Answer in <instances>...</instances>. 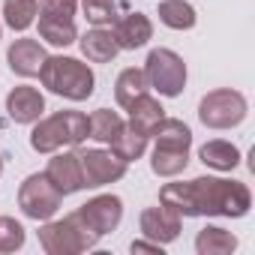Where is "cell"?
Segmentation results:
<instances>
[{
	"label": "cell",
	"mask_w": 255,
	"mask_h": 255,
	"mask_svg": "<svg viewBox=\"0 0 255 255\" xmlns=\"http://www.w3.org/2000/svg\"><path fill=\"white\" fill-rule=\"evenodd\" d=\"M195 216H228L240 219L252 207V192L240 180L225 177H195L189 180Z\"/></svg>",
	"instance_id": "obj_1"
},
{
	"label": "cell",
	"mask_w": 255,
	"mask_h": 255,
	"mask_svg": "<svg viewBox=\"0 0 255 255\" xmlns=\"http://www.w3.org/2000/svg\"><path fill=\"white\" fill-rule=\"evenodd\" d=\"M39 81L45 90L72 99V102H84L93 96L96 90V75L87 63H81L78 57H63V54H48L42 69H39Z\"/></svg>",
	"instance_id": "obj_2"
},
{
	"label": "cell",
	"mask_w": 255,
	"mask_h": 255,
	"mask_svg": "<svg viewBox=\"0 0 255 255\" xmlns=\"http://www.w3.org/2000/svg\"><path fill=\"white\" fill-rule=\"evenodd\" d=\"M90 135L87 114L81 111H57L51 117H39L33 132H30V147L36 153H54L63 147H78Z\"/></svg>",
	"instance_id": "obj_3"
},
{
	"label": "cell",
	"mask_w": 255,
	"mask_h": 255,
	"mask_svg": "<svg viewBox=\"0 0 255 255\" xmlns=\"http://www.w3.org/2000/svg\"><path fill=\"white\" fill-rule=\"evenodd\" d=\"M99 243V237L84 225L78 213H69L63 219H45L39 228V246L48 255H78Z\"/></svg>",
	"instance_id": "obj_4"
},
{
	"label": "cell",
	"mask_w": 255,
	"mask_h": 255,
	"mask_svg": "<svg viewBox=\"0 0 255 255\" xmlns=\"http://www.w3.org/2000/svg\"><path fill=\"white\" fill-rule=\"evenodd\" d=\"M249 114V102L240 90L231 87H219L201 96L198 102V120L207 129H234L240 126Z\"/></svg>",
	"instance_id": "obj_5"
},
{
	"label": "cell",
	"mask_w": 255,
	"mask_h": 255,
	"mask_svg": "<svg viewBox=\"0 0 255 255\" xmlns=\"http://www.w3.org/2000/svg\"><path fill=\"white\" fill-rule=\"evenodd\" d=\"M144 78H147L150 90H156L159 96L174 99L186 87V63L171 48H153L144 60Z\"/></svg>",
	"instance_id": "obj_6"
},
{
	"label": "cell",
	"mask_w": 255,
	"mask_h": 255,
	"mask_svg": "<svg viewBox=\"0 0 255 255\" xmlns=\"http://www.w3.org/2000/svg\"><path fill=\"white\" fill-rule=\"evenodd\" d=\"M60 204H63V195H60V189L45 177V171L24 177V183L18 186V207H21V213H24L27 219L45 222V219H51V216L60 210Z\"/></svg>",
	"instance_id": "obj_7"
},
{
	"label": "cell",
	"mask_w": 255,
	"mask_h": 255,
	"mask_svg": "<svg viewBox=\"0 0 255 255\" xmlns=\"http://www.w3.org/2000/svg\"><path fill=\"white\" fill-rule=\"evenodd\" d=\"M78 162H81L84 189H99L105 183H114V180L126 177V168H129L123 159H117L111 150H102V147L78 150Z\"/></svg>",
	"instance_id": "obj_8"
},
{
	"label": "cell",
	"mask_w": 255,
	"mask_h": 255,
	"mask_svg": "<svg viewBox=\"0 0 255 255\" xmlns=\"http://www.w3.org/2000/svg\"><path fill=\"white\" fill-rule=\"evenodd\" d=\"M75 213L84 219V225H87L96 237H105V234H111V231L120 225V219H123V201L108 192V195L90 198V201L81 204Z\"/></svg>",
	"instance_id": "obj_9"
},
{
	"label": "cell",
	"mask_w": 255,
	"mask_h": 255,
	"mask_svg": "<svg viewBox=\"0 0 255 255\" xmlns=\"http://www.w3.org/2000/svg\"><path fill=\"white\" fill-rule=\"evenodd\" d=\"M138 228H141V234H144L147 240L165 246V243H171V240L180 237L183 216H180L177 210L165 207V204H159V207H147V210H141V216H138Z\"/></svg>",
	"instance_id": "obj_10"
},
{
	"label": "cell",
	"mask_w": 255,
	"mask_h": 255,
	"mask_svg": "<svg viewBox=\"0 0 255 255\" xmlns=\"http://www.w3.org/2000/svg\"><path fill=\"white\" fill-rule=\"evenodd\" d=\"M45 177L60 189V195H75L84 189V177H81V162L75 150H54L45 168Z\"/></svg>",
	"instance_id": "obj_11"
},
{
	"label": "cell",
	"mask_w": 255,
	"mask_h": 255,
	"mask_svg": "<svg viewBox=\"0 0 255 255\" xmlns=\"http://www.w3.org/2000/svg\"><path fill=\"white\" fill-rule=\"evenodd\" d=\"M111 33L120 51H135L153 39V21L144 12H126L111 24Z\"/></svg>",
	"instance_id": "obj_12"
},
{
	"label": "cell",
	"mask_w": 255,
	"mask_h": 255,
	"mask_svg": "<svg viewBox=\"0 0 255 255\" xmlns=\"http://www.w3.org/2000/svg\"><path fill=\"white\" fill-rule=\"evenodd\" d=\"M45 57H48V51L42 48V42L27 39V36L15 39V42L9 45V51H6V63H9V69H12L15 75H21V78H33V75H39Z\"/></svg>",
	"instance_id": "obj_13"
},
{
	"label": "cell",
	"mask_w": 255,
	"mask_h": 255,
	"mask_svg": "<svg viewBox=\"0 0 255 255\" xmlns=\"http://www.w3.org/2000/svg\"><path fill=\"white\" fill-rule=\"evenodd\" d=\"M45 111V96L30 87V84H18L6 93V114L15 123H36Z\"/></svg>",
	"instance_id": "obj_14"
},
{
	"label": "cell",
	"mask_w": 255,
	"mask_h": 255,
	"mask_svg": "<svg viewBox=\"0 0 255 255\" xmlns=\"http://www.w3.org/2000/svg\"><path fill=\"white\" fill-rule=\"evenodd\" d=\"M129 126L135 132H141V135H153V129L159 126V120L165 117V108H162V102L156 99V96H150V93H141L129 108Z\"/></svg>",
	"instance_id": "obj_15"
},
{
	"label": "cell",
	"mask_w": 255,
	"mask_h": 255,
	"mask_svg": "<svg viewBox=\"0 0 255 255\" xmlns=\"http://www.w3.org/2000/svg\"><path fill=\"white\" fill-rule=\"evenodd\" d=\"M78 45H81V54L90 63H111L120 51L117 42H114V33L108 27H90L84 36H78Z\"/></svg>",
	"instance_id": "obj_16"
},
{
	"label": "cell",
	"mask_w": 255,
	"mask_h": 255,
	"mask_svg": "<svg viewBox=\"0 0 255 255\" xmlns=\"http://www.w3.org/2000/svg\"><path fill=\"white\" fill-rule=\"evenodd\" d=\"M198 159H201L207 168H213V171H231V168L240 165L243 156H240L237 144L222 141V138H213V141H204V144L198 147Z\"/></svg>",
	"instance_id": "obj_17"
},
{
	"label": "cell",
	"mask_w": 255,
	"mask_h": 255,
	"mask_svg": "<svg viewBox=\"0 0 255 255\" xmlns=\"http://www.w3.org/2000/svg\"><path fill=\"white\" fill-rule=\"evenodd\" d=\"M147 141H150L147 135L135 132L129 123H123V126H120V132L108 141V147H111V153H114L117 159H123L126 165H129V162H135V159H141V156H144Z\"/></svg>",
	"instance_id": "obj_18"
},
{
	"label": "cell",
	"mask_w": 255,
	"mask_h": 255,
	"mask_svg": "<svg viewBox=\"0 0 255 255\" xmlns=\"http://www.w3.org/2000/svg\"><path fill=\"white\" fill-rule=\"evenodd\" d=\"M150 138H156V147H171V150H189L192 147V129L177 117H162Z\"/></svg>",
	"instance_id": "obj_19"
},
{
	"label": "cell",
	"mask_w": 255,
	"mask_h": 255,
	"mask_svg": "<svg viewBox=\"0 0 255 255\" xmlns=\"http://www.w3.org/2000/svg\"><path fill=\"white\" fill-rule=\"evenodd\" d=\"M150 87H147V78H144V69H138V66H129V69H123L120 75H117V81H114V99H117V105L120 108H129L141 93H147Z\"/></svg>",
	"instance_id": "obj_20"
},
{
	"label": "cell",
	"mask_w": 255,
	"mask_h": 255,
	"mask_svg": "<svg viewBox=\"0 0 255 255\" xmlns=\"http://www.w3.org/2000/svg\"><path fill=\"white\" fill-rule=\"evenodd\" d=\"M237 249V237L219 225H207L195 237V252L198 255H231Z\"/></svg>",
	"instance_id": "obj_21"
},
{
	"label": "cell",
	"mask_w": 255,
	"mask_h": 255,
	"mask_svg": "<svg viewBox=\"0 0 255 255\" xmlns=\"http://www.w3.org/2000/svg\"><path fill=\"white\" fill-rule=\"evenodd\" d=\"M159 21L171 30H192L198 15H195V6L186 3V0H162L159 9H156Z\"/></svg>",
	"instance_id": "obj_22"
},
{
	"label": "cell",
	"mask_w": 255,
	"mask_h": 255,
	"mask_svg": "<svg viewBox=\"0 0 255 255\" xmlns=\"http://www.w3.org/2000/svg\"><path fill=\"white\" fill-rule=\"evenodd\" d=\"M189 165V150H171V147H156L150 153V168L156 177H177Z\"/></svg>",
	"instance_id": "obj_23"
},
{
	"label": "cell",
	"mask_w": 255,
	"mask_h": 255,
	"mask_svg": "<svg viewBox=\"0 0 255 255\" xmlns=\"http://www.w3.org/2000/svg\"><path fill=\"white\" fill-rule=\"evenodd\" d=\"M123 123H126V120H123L117 111H111V108H96L93 114H87V126H90V135H87V138H93V141H99V144H108V141L120 132Z\"/></svg>",
	"instance_id": "obj_24"
},
{
	"label": "cell",
	"mask_w": 255,
	"mask_h": 255,
	"mask_svg": "<svg viewBox=\"0 0 255 255\" xmlns=\"http://www.w3.org/2000/svg\"><path fill=\"white\" fill-rule=\"evenodd\" d=\"M39 15V0H3V21L6 27L24 33Z\"/></svg>",
	"instance_id": "obj_25"
},
{
	"label": "cell",
	"mask_w": 255,
	"mask_h": 255,
	"mask_svg": "<svg viewBox=\"0 0 255 255\" xmlns=\"http://www.w3.org/2000/svg\"><path fill=\"white\" fill-rule=\"evenodd\" d=\"M39 36L48 45H57V48H66V45L78 42L75 21H60V18H45V15H39Z\"/></svg>",
	"instance_id": "obj_26"
},
{
	"label": "cell",
	"mask_w": 255,
	"mask_h": 255,
	"mask_svg": "<svg viewBox=\"0 0 255 255\" xmlns=\"http://www.w3.org/2000/svg\"><path fill=\"white\" fill-rule=\"evenodd\" d=\"M81 12H84L87 24H93V27H111L120 18L114 0H81Z\"/></svg>",
	"instance_id": "obj_27"
},
{
	"label": "cell",
	"mask_w": 255,
	"mask_h": 255,
	"mask_svg": "<svg viewBox=\"0 0 255 255\" xmlns=\"http://www.w3.org/2000/svg\"><path fill=\"white\" fill-rule=\"evenodd\" d=\"M27 240L24 234V225L12 216H0V252H15L21 249Z\"/></svg>",
	"instance_id": "obj_28"
},
{
	"label": "cell",
	"mask_w": 255,
	"mask_h": 255,
	"mask_svg": "<svg viewBox=\"0 0 255 255\" xmlns=\"http://www.w3.org/2000/svg\"><path fill=\"white\" fill-rule=\"evenodd\" d=\"M78 0H39V15L45 18H60V21H75Z\"/></svg>",
	"instance_id": "obj_29"
},
{
	"label": "cell",
	"mask_w": 255,
	"mask_h": 255,
	"mask_svg": "<svg viewBox=\"0 0 255 255\" xmlns=\"http://www.w3.org/2000/svg\"><path fill=\"white\" fill-rule=\"evenodd\" d=\"M132 252H159L162 255V243H153V240H132V246H129Z\"/></svg>",
	"instance_id": "obj_30"
},
{
	"label": "cell",
	"mask_w": 255,
	"mask_h": 255,
	"mask_svg": "<svg viewBox=\"0 0 255 255\" xmlns=\"http://www.w3.org/2000/svg\"><path fill=\"white\" fill-rule=\"evenodd\" d=\"M0 174H3V159H0Z\"/></svg>",
	"instance_id": "obj_31"
},
{
	"label": "cell",
	"mask_w": 255,
	"mask_h": 255,
	"mask_svg": "<svg viewBox=\"0 0 255 255\" xmlns=\"http://www.w3.org/2000/svg\"><path fill=\"white\" fill-rule=\"evenodd\" d=\"M0 36H3V24H0Z\"/></svg>",
	"instance_id": "obj_32"
}]
</instances>
